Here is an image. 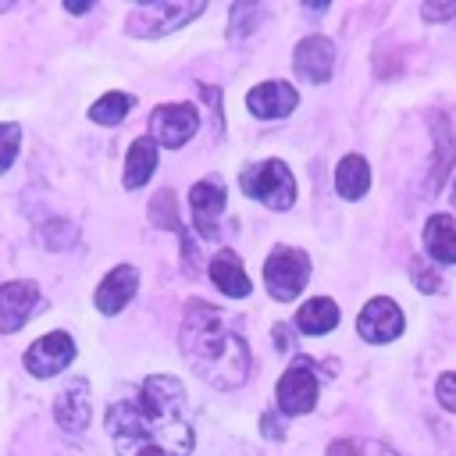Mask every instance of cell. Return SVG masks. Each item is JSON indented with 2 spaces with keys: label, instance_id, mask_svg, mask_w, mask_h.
I'll list each match as a JSON object with an SVG mask.
<instances>
[{
  "label": "cell",
  "instance_id": "obj_1",
  "mask_svg": "<svg viewBox=\"0 0 456 456\" xmlns=\"http://www.w3.org/2000/svg\"><path fill=\"white\" fill-rule=\"evenodd\" d=\"M107 431L118 456H189L192 428L185 420V385L171 374H153L132 399L107 410Z\"/></svg>",
  "mask_w": 456,
  "mask_h": 456
},
{
  "label": "cell",
  "instance_id": "obj_2",
  "mask_svg": "<svg viewBox=\"0 0 456 456\" xmlns=\"http://www.w3.org/2000/svg\"><path fill=\"white\" fill-rule=\"evenodd\" d=\"M182 356L189 360V367L217 385V388H235L242 385L246 370H249V349L242 342L239 331H232L224 310L192 299L182 321Z\"/></svg>",
  "mask_w": 456,
  "mask_h": 456
},
{
  "label": "cell",
  "instance_id": "obj_3",
  "mask_svg": "<svg viewBox=\"0 0 456 456\" xmlns=\"http://www.w3.org/2000/svg\"><path fill=\"white\" fill-rule=\"evenodd\" d=\"M239 185H242L246 196H253V200H260V203H267L274 210H289L292 200H296V178H292L289 164L278 160V157L246 167L239 175Z\"/></svg>",
  "mask_w": 456,
  "mask_h": 456
},
{
  "label": "cell",
  "instance_id": "obj_4",
  "mask_svg": "<svg viewBox=\"0 0 456 456\" xmlns=\"http://www.w3.org/2000/svg\"><path fill=\"white\" fill-rule=\"evenodd\" d=\"M306 278H310V260H306L303 249H292V246H274L271 249V256L264 264V281H267V292L278 303L296 299L306 289Z\"/></svg>",
  "mask_w": 456,
  "mask_h": 456
},
{
  "label": "cell",
  "instance_id": "obj_5",
  "mask_svg": "<svg viewBox=\"0 0 456 456\" xmlns=\"http://www.w3.org/2000/svg\"><path fill=\"white\" fill-rule=\"evenodd\" d=\"M203 11V4H139L132 14H128V32L132 36H164L171 28H182L185 21H192L196 14Z\"/></svg>",
  "mask_w": 456,
  "mask_h": 456
},
{
  "label": "cell",
  "instance_id": "obj_6",
  "mask_svg": "<svg viewBox=\"0 0 456 456\" xmlns=\"http://www.w3.org/2000/svg\"><path fill=\"white\" fill-rule=\"evenodd\" d=\"M274 399H278V410L289 413V417H299V413L314 410V403H317V374H314V363L306 356L292 360V367L281 374V381L274 388Z\"/></svg>",
  "mask_w": 456,
  "mask_h": 456
},
{
  "label": "cell",
  "instance_id": "obj_7",
  "mask_svg": "<svg viewBox=\"0 0 456 456\" xmlns=\"http://www.w3.org/2000/svg\"><path fill=\"white\" fill-rule=\"evenodd\" d=\"M150 128H153V142H160L167 150H178L196 135L200 114H196L192 103H164V107L153 110Z\"/></svg>",
  "mask_w": 456,
  "mask_h": 456
},
{
  "label": "cell",
  "instance_id": "obj_8",
  "mask_svg": "<svg viewBox=\"0 0 456 456\" xmlns=\"http://www.w3.org/2000/svg\"><path fill=\"white\" fill-rule=\"evenodd\" d=\"M71 360H75V342H71V335H64V331H50V335L36 338V342L25 349V370L36 374V378H53V374H61Z\"/></svg>",
  "mask_w": 456,
  "mask_h": 456
},
{
  "label": "cell",
  "instance_id": "obj_9",
  "mask_svg": "<svg viewBox=\"0 0 456 456\" xmlns=\"http://www.w3.org/2000/svg\"><path fill=\"white\" fill-rule=\"evenodd\" d=\"M356 331H360L363 342H374V346L399 338V335H403V310H399V303L388 299V296H374V299L360 310Z\"/></svg>",
  "mask_w": 456,
  "mask_h": 456
},
{
  "label": "cell",
  "instance_id": "obj_10",
  "mask_svg": "<svg viewBox=\"0 0 456 456\" xmlns=\"http://www.w3.org/2000/svg\"><path fill=\"white\" fill-rule=\"evenodd\" d=\"M53 417L64 431L71 435H82L89 428V417H93V399H89V381L86 378H75L71 385H64L53 399Z\"/></svg>",
  "mask_w": 456,
  "mask_h": 456
},
{
  "label": "cell",
  "instance_id": "obj_11",
  "mask_svg": "<svg viewBox=\"0 0 456 456\" xmlns=\"http://www.w3.org/2000/svg\"><path fill=\"white\" fill-rule=\"evenodd\" d=\"M36 303H39V285H36V281L25 278V281H7V285H0V331H4V335L18 331V328L32 317Z\"/></svg>",
  "mask_w": 456,
  "mask_h": 456
},
{
  "label": "cell",
  "instance_id": "obj_12",
  "mask_svg": "<svg viewBox=\"0 0 456 456\" xmlns=\"http://www.w3.org/2000/svg\"><path fill=\"white\" fill-rule=\"evenodd\" d=\"M189 210H192V224L200 235H214L217 232V217L224 210V185L214 178H203L189 189Z\"/></svg>",
  "mask_w": 456,
  "mask_h": 456
},
{
  "label": "cell",
  "instance_id": "obj_13",
  "mask_svg": "<svg viewBox=\"0 0 456 456\" xmlns=\"http://www.w3.org/2000/svg\"><path fill=\"white\" fill-rule=\"evenodd\" d=\"M296 103H299V93L289 82H260L246 96V107L256 118H285L296 110Z\"/></svg>",
  "mask_w": 456,
  "mask_h": 456
},
{
  "label": "cell",
  "instance_id": "obj_14",
  "mask_svg": "<svg viewBox=\"0 0 456 456\" xmlns=\"http://www.w3.org/2000/svg\"><path fill=\"white\" fill-rule=\"evenodd\" d=\"M296 75L306 78V82H328L331 75V64H335V46L331 39L324 36H306L299 46H296Z\"/></svg>",
  "mask_w": 456,
  "mask_h": 456
},
{
  "label": "cell",
  "instance_id": "obj_15",
  "mask_svg": "<svg viewBox=\"0 0 456 456\" xmlns=\"http://www.w3.org/2000/svg\"><path fill=\"white\" fill-rule=\"evenodd\" d=\"M139 289V271L132 264H118L96 289V310L100 314H118Z\"/></svg>",
  "mask_w": 456,
  "mask_h": 456
},
{
  "label": "cell",
  "instance_id": "obj_16",
  "mask_svg": "<svg viewBox=\"0 0 456 456\" xmlns=\"http://www.w3.org/2000/svg\"><path fill=\"white\" fill-rule=\"evenodd\" d=\"M210 278H214V285H217L224 296H232V299L249 296V278H246V271H242L239 253H232V249H221V253L210 260Z\"/></svg>",
  "mask_w": 456,
  "mask_h": 456
},
{
  "label": "cell",
  "instance_id": "obj_17",
  "mask_svg": "<svg viewBox=\"0 0 456 456\" xmlns=\"http://www.w3.org/2000/svg\"><path fill=\"white\" fill-rule=\"evenodd\" d=\"M424 249L438 264H456V224L449 214H431L424 224Z\"/></svg>",
  "mask_w": 456,
  "mask_h": 456
},
{
  "label": "cell",
  "instance_id": "obj_18",
  "mask_svg": "<svg viewBox=\"0 0 456 456\" xmlns=\"http://www.w3.org/2000/svg\"><path fill=\"white\" fill-rule=\"evenodd\" d=\"M157 142L150 135H139L132 146H128V157H125V189H139L150 182V175L157 171Z\"/></svg>",
  "mask_w": 456,
  "mask_h": 456
},
{
  "label": "cell",
  "instance_id": "obj_19",
  "mask_svg": "<svg viewBox=\"0 0 456 456\" xmlns=\"http://www.w3.org/2000/svg\"><path fill=\"white\" fill-rule=\"evenodd\" d=\"M335 189H338L342 200H360L370 189V167H367V160L360 153H349V157L338 160V167H335Z\"/></svg>",
  "mask_w": 456,
  "mask_h": 456
},
{
  "label": "cell",
  "instance_id": "obj_20",
  "mask_svg": "<svg viewBox=\"0 0 456 456\" xmlns=\"http://www.w3.org/2000/svg\"><path fill=\"white\" fill-rule=\"evenodd\" d=\"M335 324H338V306H335V299H328V296L306 299V303L299 306V314H296V328H299L303 335H328Z\"/></svg>",
  "mask_w": 456,
  "mask_h": 456
},
{
  "label": "cell",
  "instance_id": "obj_21",
  "mask_svg": "<svg viewBox=\"0 0 456 456\" xmlns=\"http://www.w3.org/2000/svg\"><path fill=\"white\" fill-rule=\"evenodd\" d=\"M431 128H435V160H431V192L442 185V178L449 175V164H452V157H456V146H452V139H449V121L442 118H431Z\"/></svg>",
  "mask_w": 456,
  "mask_h": 456
},
{
  "label": "cell",
  "instance_id": "obj_22",
  "mask_svg": "<svg viewBox=\"0 0 456 456\" xmlns=\"http://www.w3.org/2000/svg\"><path fill=\"white\" fill-rule=\"evenodd\" d=\"M132 107H135V96H132V93H118V89H114V93H103V96L89 107V118H93L96 125H118Z\"/></svg>",
  "mask_w": 456,
  "mask_h": 456
},
{
  "label": "cell",
  "instance_id": "obj_23",
  "mask_svg": "<svg viewBox=\"0 0 456 456\" xmlns=\"http://www.w3.org/2000/svg\"><path fill=\"white\" fill-rule=\"evenodd\" d=\"M150 217L157 221V228H171V232H178V235H182V249L192 253V242H189V235H185V228H182V221H178L171 189H160V192L153 196V203H150Z\"/></svg>",
  "mask_w": 456,
  "mask_h": 456
},
{
  "label": "cell",
  "instance_id": "obj_24",
  "mask_svg": "<svg viewBox=\"0 0 456 456\" xmlns=\"http://www.w3.org/2000/svg\"><path fill=\"white\" fill-rule=\"evenodd\" d=\"M328 456H395L392 449L378 445V442H353V438H342L328 449Z\"/></svg>",
  "mask_w": 456,
  "mask_h": 456
},
{
  "label": "cell",
  "instance_id": "obj_25",
  "mask_svg": "<svg viewBox=\"0 0 456 456\" xmlns=\"http://www.w3.org/2000/svg\"><path fill=\"white\" fill-rule=\"evenodd\" d=\"M18 139H21V128L14 121H0V175L14 164L18 157Z\"/></svg>",
  "mask_w": 456,
  "mask_h": 456
},
{
  "label": "cell",
  "instance_id": "obj_26",
  "mask_svg": "<svg viewBox=\"0 0 456 456\" xmlns=\"http://www.w3.org/2000/svg\"><path fill=\"white\" fill-rule=\"evenodd\" d=\"M71 242H75V228H71V224L53 221V224L43 228V246H46V249H64V246H71Z\"/></svg>",
  "mask_w": 456,
  "mask_h": 456
},
{
  "label": "cell",
  "instance_id": "obj_27",
  "mask_svg": "<svg viewBox=\"0 0 456 456\" xmlns=\"http://www.w3.org/2000/svg\"><path fill=\"white\" fill-rule=\"evenodd\" d=\"M435 392H438V403H442L449 413H456V370L442 374L438 385H435Z\"/></svg>",
  "mask_w": 456,
  "mask_h": 456
},
{
  "label": "cell",
  "instance_id": "obj_28",
  "mask_svg": "<svg viewBox=\"0 0 456 456\" xmlns=\"http://www.w3.org/2000/svg\"><path fill=\"white\" fill-rule=\"evenodd\" d=\"M413 278H417V289H420V292H435V289L442 285V281H438V278H435L420 260H413Z\"/></svg>",
  "mask_w": 456,
  "mask_h": 456
},
{
  "label": "cell",
  "instance_id": "obj_29",
  "mask_svg": "<svg viewBox=\"0 0 456 456\" xmlns=\"http://www.w3.org/2000/svg\"><path fill=\"white\" fill-rule=\"evenodd\" d=\"M420 14H424L428 21H445V18L456 14V4H424Z\"/></svg>",
  "mask_w": 456,
  "mask_h": 456
},
{
  "label": "cell",
  "instance_id": "obj_30",
  "mask_svg": "<svg viewBox=\"0 0 456 456\" xmlns=\"http://www.w3.org/2000/svg\"><path fill=\"white\" fill-rule=\"evenodd\" d=\"M264 435H271V438H281V428H278V420H274V417H264Z\"/></svg>",
  "mask_w": 456,
  "mask_h": 456
},
{
  "label": "cell",
  "instance_id": "obj_31",
  "mask_svg": "<svg viewBox=\"0 0 456 456\" xmlns=\"http://www.w3.org/2000/svg\"><path fill=\"white\" fill-rule=\"evenodd\" d=\"M274 338H278V349H289V331H285L281 324L274 328Z\"/></svg>",
  "mask_w": 456,
  "mask_h": 456
},
{
  "label": "cell",
  "instance_id": "obj_32",
  "mask_svg": "<svg viewBox=\"0 0 456 456\" xmlns=\"http://www.w3.org/2000/svg\"><path fill=\"white\" fill-rule=\"evenodd\" d=\"M64 11H75L78 14V11H89V4H64Z\"/></svg>",
  "mask_w": 456,
  "mask_h": 456
},
{
  "label": "cell",
  "instance_id": "obj_33",
  "mask_svg": "<svg viewBox=\"0 0 456 456\" xmlns=\"http://www.w3.org/2000/svg\"><path fill=\"white\" fill-rule=\"evenodd\" d=\"M452 203H456V185H452Z\"/></svg>",
  "mask_w": 456,
  "mask_h": 456
}]
</instances>
